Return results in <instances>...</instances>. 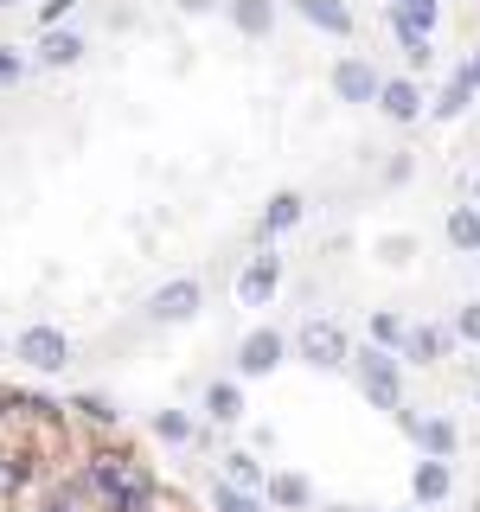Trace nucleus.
Returning <instances> with one entry per match:
<instances>
[{
    "mask_svg": "<svg viewBox=\"0 0 480 512\" xmlns=\"http://www.w3.org/2000/svg\"><path fill=\"white\" fill-rule=\"evenodd\" d=\"M455 327L468 333V340H480V308H461V314H455Z\"/></svg>",
    "mask_w": 480,
    "mask_h": 512,
    "instance_id": "29",
    "label": "nucleus"
},
{
    "mask_svg": "<svg viewBox=\"0 0 480 512\" xmlns=\"http://www.w3.org/2000/svg\"><path fill=\"white\" fill-rule=\"evenodd\" d=\"M474 199H480V180H474Z\"/></svg>",
    "mask_w": 480,
    "mask_h": 512,
    "instance_id": "32",
    "label": "nucleus"
},
{
    "mask_svg": "<svg viewBox=\"0 0 480 512\" xmlns=\"http://www.w3.org/2000/svg\"><path fill=\"white\" fill-rule=\"evenodd\" d=\"M276 282H282V263L276 256H256V263L244 269V282H237V295H244L250 308H263V301L276 295Z\"/></svg>",
    "mask_w": 480,
    "mask_h": 512,
    "instance_id": "8",
    "label": "nucleus"
},
{
    "mask_svg": "<svg viewBox=\"0 0 480 512\" xmlns=\"http://www.w3.org/2000/svg\"><path fill=\"white\" fill-rule=\"evenodd\" d=\"M180 7H186V13H205V7H218V0H180Z\"/></svg>",
    "mask_w": 480,
    "mask_h": 512,
    "instance_id": "30",
    "label": "nucleus"
},
{
    "mask_svg": "<svg viewBox=\"0 0 480 512\" xmlns=\"http://www.w3.org/2000/svg\"><path fill=\"white\" fill-rule=\"evenodd\" d=\"M301 359L308 365H346V333L333 320H308L301 327Z\"/></svg>",
    "mask_w": 480,
    "mask_h": 512,
    "instance_id": "3",
    "label": "nucleus"
},
{
    "mask_svg": "<svg viewBox=\"0 0 480 512\" xmlns=\"http://www.w3.org/2000/svg\"><path fill=\"white\" fill-rule=\"evenodd\" d=\"M269 500L288 506V512H308V506H314V487H308L301 474H269Z\"/></svg>",
    "mask_w": 480,
    "mask_h": 512,
    "instance_id": "14",
    "label": "nucleus"
},
{
    "mask_svg": "<svg viewBox=\"0 0 480 512\" xmlns=\"http://www.w3.org/2000/svg\"><path fill=\"white\" fill-rule=\"evenodd\" d=\"M448 244H455V250H480V212H474V205H455V212H448Z\"/></svg>",
    "mask_w": 480,
    "mask_h": 512,
    "instance_id": "15",
    "label": "nucleus"
},
{
    "mask_svg": "<svg viewBox=\"0 0 480 512\" xmlns=\"http://www.w3.org/2000/svg\"><path fill=\"white\" fill-rule=\"evenodd\" d=\"M212 506H218V512H256V493L231 487V480H218V487H212Z\"/></svg>",
    "mask_w": 480,
    "mask_h": 512,
    "instance_id": "21",
    "label": "nucleus"
},
{
    "mask_svg": "<svg viewBox=\"0 0 480 512\" xmlns=\"http://www.w3.org/2000/svg\"><path fill=\"white\" fill-rule=\"evenodd\" d=\"M0 7H13V0H0Z\"/></svg>",
    "mask_w": 480,
    "mask_h": 512,
    "instance_id": "33",
    "label": "nucleus"
},
{
    "mask_svg": "<svg viewBox=\"0 0 480 512\" xmlns=\"http://www.w3.org/2000/svg\"><path fill=\"white\" fill-rule=\"evenodd\" d=\"M199 282H167V288H160V295H154V320H192V314H199Z\"/></svg>",
    "mask_w": 480,
    "mask_h": 512,
    "instance_id": "7",
    "label": "nucleus"
},
{
    "mask_svg": "<svg viewBox=\"0 0 480 512\" xmlns=\"http://www.w3.org/2000/svg\"><path fill=\"white\" fill-rule=\"evenodd\" d=\"M20 77H26V58L13 52V45H0V90H13Z\"/></svg>",
    "mask_w": 480,
    "mask_h": 512,
    "instance_id": "24",
    "label": "nucleus"
},
{
    "mask_svg": "<svg viewBox=\"0 0 480 512\" xmlns=\"http://www.w3.org/2000/svg\"><path fill=\"white\" fill-rule=\"evenodd\" d=\"M39 58L45 64H77V58H84V39H77V32H45Z\"/></svg>",
    "mask_w": 480,
    "mask_h": 512,
    "instance_id": "17",
    "label": "nucleus"
},
{
    "mask_svg": "<svg viewBox=\"0 0 480 512\" xmlns=\"http://www.w3.org/2000/svg\"><path fill=\"white\" fill-rule=\"evenodd\" d=\"M378 109L391 122H416V116H423V96H416L410 77H391V84H378Z\"/></svg>",
    "mask_w": 480,
    "mask_h": 512,
    "instance_id": "6",
    "label": "nucleus"
},
{
    "mask_svg": "<svg viewBox=\"0 0 480 512\" xmlns=\"http://www.w3.org/2000/svg\"><path fill=\"white\" fill-rule=\"evenodd\" d=\"M372 340H378V346H404V327H397V314H378V320H372Z\"/></svg>",
    "mask_w": 480,
    "mask_h": 512,
    "instance_id": "26",
    "label": "nucleus"
},
{
    "mask_svg": "<svg viewBox=\"0 0 480 512\" xmlns=\"http://www.w3.org/2000/svg\"><path fill=\"white\" fill-rule=\"evenodd\" d=\"M205 410H212L218 423H237V416H244V391H237V384H212V391H205Z\"/></svg>",
    "mask_w": 480,
    "mask_h": 512,
    "instance_id": "16",
    "label": "nucleus"
},
{
    "mask_svg": "<svg viewBox=\"0 0 480 512\" xmlns=\"http://www.w3.org/2000/svg\"><path fill=\"white\" fill-rule=\"evenodd\" d=\"M154 436H160V442H186V436H192V423H186L180 410H160V416H154Z\"/></svg>",
    "mask_w": 480,
    "mask_h": 512,
    "instance_id": "22",
    "label": "nucleus"
},
{
    "mask_svg": "<svg viewBox=\"0 0 480 512\" xmlns=\"http://www.w3.org/2000/svg\"><path fill=\"white\" fill-rule=\"evenodd\" d=\"M20 359L32 372H64V365H71V340H64L58 327H26L20 333Z\"/></svg>",
    "mask_w": 480,
    "mask_h": 512,
    "instance_id": "2",
    "label": "nucleus"
},
{
    "mask_svg": "<svg viewBox=\"0 0 480 512\" xmlns=\"http://www.w3.org/2000/svg\"><path fill=\"white\" fill-rule=\"evenodd\" d=\"M378 84H384V77L365 58H340V64H333V90H340V103H372Z\"/></svg>",
    "mask_w": 480,
    "mask_h": 512,
    "instance_id": "4",
    "label": "nucleus"
},
{
    "mask_svg": "<svg viewBox=\"0 0 480 512\" xmlns=\"http://www.w3.org/2000/svg\"><path fill=\"white\" fill-rule=\"evenodd\" d=\"M397 39H404L410 64H429V32H416V26H404V20H397Z\"/></svg>",
    "mask_w": 480,
    "mask_h": 512,
    "instance_id": "23",
    "label": "nucleus"
},
{
    "mask_svg": "<svg viewBox=\"0 0 480 512\" xmlns=\"http://www.w3.org/2000/svg\"><path fill=\"white\" fill-rule=\"evenodd\" d=\"M442 333L436 327H416V333H404V359H416V365H429V359H442Z\"/></svg>",
    "mask_w": 480,
    "mask_h": 512,
    "instance_id": "19",
    "label": "nucleus"
},
{
    "mask_svg": "<svg viewBox=\"0 0 480 512\" xmlns=\"http://www.w3.org/2000/svg\"><path fill=\"white\" fill-rule=\"evenodd\" d=\"M416 500L423 506H436V500H448V487H455V480H448V461H416Z\"/></svg>",
    "mask_w": 480,
    "mask_h": 512,
    "instance_id": "13",
    "label": "nucleus"
},
{
    "mask_svg": "<svg viewBox=\"0 0 480 512\" xmlns=\"http://www.w3.org/2000/svg\"><path fill=\"white\" fill-rule=\"evenodd\" d=\"M77 410H84L90 423H116V416H122L116 404H109V397H84V404H77Z\"/></svg>",
    "mask_w": 480,
    "mask_h": 512,
    "instance_id": "27",
    "label": "nucleus"
},
{
    "mask_svg": "<svg viewBox=\"0 0 480 512\" xmlns=\"http://www.w3.org/2000/svg\"><path fill=\"white\" fill-rule=\"evenodd\" d=\"M224 468H231V474H224L231 487H244V493H256V487H263V468H256L250 455H224Z\"/></svg>",
    "mask_w": 480,
    "mask_h": 512,
    "instance_id": "20",
    "label": "nucleus"
},
{
    "mask_svg": "<svg viewBox=\"0 0 480 512\" xmlns=\"http://www.w3.org/2000/svg\"><path fill=\"white\" fill-rule=\"evenodd\" d=\"M295 218H301V199H295V192H276V199H269V212H263V237L288 231Z\"/></svg>",
    "mask_w": 480,
    "mask_h": 512,
    "instance_id": "18",
    "label": "nucleus"
},
{
    "mask_svg": "<svg viewBox=\"0 0 480 512\" xmlns=\"http://www.w3.org/2000/svg\"><path fill=\"white\" fill-rule=\"evenodd\" d=\"M32 512H96V506H90V493L77 487V480H52V487L39 493V506H32Z\"/></svg>",
    "mask_w": 480,
    "mask_h": 512,
    "instance_id": "11",
    "label": "nucleus"
},
{
    "mask_svg": "<svg viewBox=\"0 0 480 512\" xmlns=\"http://www.w3.org/2000/svg\"><path fill=\"white\" fill-rule=\"evenodd\" d=\"M231 20L244 39H263L269 26H276V0H231Z\"/></svg>",
    "mask_w": 480,
    "mask_h": 512,
    "instance_id": "10",
    "label": "nucleus"
},
{
    "mask_svg": "<svg viewBox=\"0 0 480 512\" xmlns=\"http://www.w3.org/2000/svg\"><path fill=\"white\" fill-rule=\"evenodd\" d=\"M71 7H77V0H45V7H39V20H45V26H58Z\"/></svg>",
    "mask_w": 480,
    "mask_h": 512,
    "instance_id": "28",
    "label": "nucleus"
},
{
    "mask_svg": "<svg viewBox=\"0 0 480 512\" xmlns=\"http://www.w3.org/2000/svg\"><path fill=\"white\" fill-rule=\"evenodd\" d=\"M468 90H474V84H468V77H455V84H448V90H442V103H436V116H455V109H461V103H468Z\"/></svg>",
    "mask_w": 480,
    "mask_h": 512,
    "instance_id": "25",
    "label": "nucleus"
},
{
    "mask_svg": "<svg viewBox=\"0 0 480 512\" xmlns=\"http://www.w3.org/2000/svg\"><path fill=\"white\" fill-rule=\"evenodd\" d=\"M359 384H365V397H372L378 410H397V397H404V391H397V359L378 352V346L359 352Z\"/></svg>",
    "mask_w": 480,
    "mask_h": 512,
    "instance_id": "1",
    "label": "nucleus"
},
{
    "mask_svg": "<svg viewBox=\"0 0 480 512\" xmlns=\"http://www.w3.org/2000/svg\"><path fill=\"white\" fill-rule=\"evenodd\" d=\"M295 13H301L308 26L333 32V39H346V32H352V13L340 7V0H295Z\"/></svg>",
    "mask_w": 480,
    "mask_h": 512,
    "instance_id": "9",
    "label": "nucleus"
},
{
    "mask_svg": "<svg viewBox=\"0 0 480 512\" xmlns=\"http://www.w3.org/2000/svg\"><path fill=\"white\" fill-rule=\"evenodd\" d=\"M461 77H468V84H480V58H474V64H468V71H461Z\"/></svg>",
    "mask_w": 480,
    "mask_h": 512,
    "instance_id": "31",
    "label": "nucleus"
},
{
    "mask_svg": "<svg viewBox=\"0 0 480 512\" xmlns=\"http://www.w3.org/2000/svg\"><path fill=\"white\" fill-rule=\"evenodd\" d=\"M474 512H480V506H474Z\"/></svg>",
    "mask_w": 480,
    "mask_h": 512,
    "instance_id": "34",
    "label": "nucleus"
},
{
    "mask_svg": "<svg viewBox=\"0 0 480 512\" xmlns=\"http://www.w3.org/2000/svg\"><path fill=\"white\" fill-rule=\"evenodd\" d=\"M410 436L429 448V461H448V455H455V423H442V416H429V423H416V416H410Z\"/></svg>",
    "mask_w": 480,
    "mask_h": 512,
    "instance_id": "12",
    "label": "nucleus"
},
{
    "mask_svg": "<svg viewBox=\"0 0 480 512\" xmlns=\"http://www.w3.org/2000/svg\"><path fill=\"white\" fill-rule=\"evenodd\" d=\"M282 365V333H269V327H256L244 346H237V372L244 378H263V372H276Z\"/></svg>",
    "mask_w": 480,
    "mask_h": 512,
    "instance_id": "5",
    "label": "nucleus"
}]
</instances>
